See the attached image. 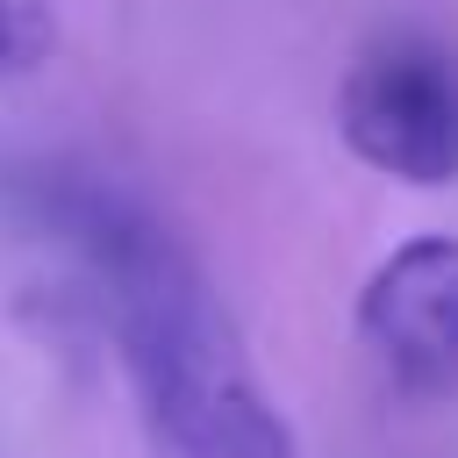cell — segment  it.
I'll return each mask as SVG.
<instances>
[{
  "label": "cell",
  "instance_id": "obj_2",
  "mask_svg": "<svg viewBox=\"0 0 458 458\" xmlns=\"http://www.w3.org/2000/svg\"><path fill=\"white\" fill-rule=\"evenodd\" d=\"M336 136L401 186L458 179V57L429 36H379L336 86Z\"/></svg>",
  "mask_w": 458,
  "mask_h": 458
},
{
  "label": "cell",
  "instance_id": "obj_4",
  "mask_svg": "<svg viewBox=\"0 0 458 458\" xmlns=\"http://www.w3.org/2000/svg\"><path fill=\"white\" fill-rule=\"evenodd\" d=\"M57 50V14L50 0H0V79L36 72Z\"/></svg>",
  "mask_w": 458,
  "mask_h": 458
},
{
  "label": "cell",
  "instance_id": "obj_3",
  "mask_svg": "<svg viewBox=\"0 0 458 458\" xmlns=\"http://www.w3.org/2000/svg\"><path fill=\"white\" fill-rule=\"evenodd\" d=\"M358 344L401 401H458V236H408L372 265Z\"/></svg>",
  "mask_w": 458,
  "mask_h": 458
},
{
  "label": "cell",
  "instance_id": "obj_1",
  "mask_svg": "<svg viewBox=\"0 0 458 458\" xmlns=\"http://www.w3.org/2000/svg\"><path fill=\"white\" fill-rule=\"evenodd\" d=\"M43 215L107 293L150 458H301L208 265L172 222L100 179L43 186Z\"/></svg>",
  "mask_w": 458,
  "mask_h": 458
}]
</instances>
